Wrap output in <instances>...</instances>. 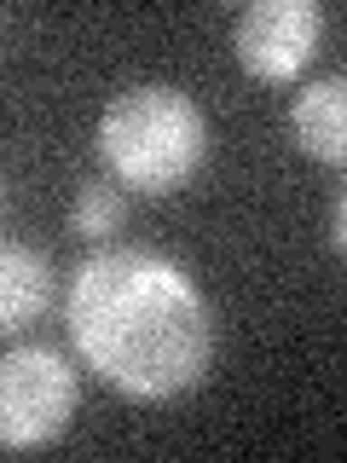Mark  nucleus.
<instances>
[{
	"label": "nucleus",
	"mask_w": 347,
	"mask_h": 463,
	"mask_svg": "<svg viewBox=\"0 0 347 463\" xmlns=\"http://www.w3.org/2000/svg\"><path fill=\"white\" fill-rule=\"evenodd\" d=\"M70 336L110 388L168 400L214 359V313L174 260L151 250H98L70 279Z\"/></svg>",
	"instance_id": "obj_1"
},
{
	"label": "nucleus",
	"mask_w": 347,
	"mask_h": 463,
	"mask_svg": "<svg viewBox=\"0 0 347 463\" xmlns=\"http://www.w3.org/2000/svg\"><path fill=\"white\" fill-rule=\"evenodd\" d=\"M98 156L134 192H180L209 156V122L180 87H134L98 116Z\"/></svg>",
	"instance_id": "obj_2"
},
{
	"label": "nucleus",
	"mask_w": 347,
	"mask_h": 463,
	"mask_svg": "<svg viewBox=\"0 0 347 463\" xmlns=\"http://www.w3.org/2000/svg\"><path fill=\"white\" fill-rule=\"evenodd\" d=\"M76 411V371L52 347H18L0 365V440L6 452H35L64 434Z\"/></svg>",
	"instance_id": "obj_3"
},
{
	"label": "nucleus",
	"mask_w": 347,
	"mask_h": 463,
	"mask_svg": "<svg viewBox=\"0 0 347 463\" xmlns=\"http://www.w3.org/2000/svg\"><path fill=\"white\" fill-rule=\"evenodd\" d=\"M238 64L260 81H289L318 47V6L313 0H255L238 12Z\"/></svg>",
	"instance_id": "obj_4"
},
{
	"label": "nucleus",
	"mask_w": 347,
	"mask_h": 463,
	"mask_svg": "<svg viewBox=\"0 0 347 463\" xmlns=\"http://www.w3.org/2000/svg\"><path fill=\"white\" fill-rule=\"evenodd\" d=\"M289 122H295L301 151L324 156V163H347V76H324L301 87Z\"/></svg>",
	"instance_id": "obj_5"
},
{
	"label": "nucleus",
	"mask_w": 347,
	"mask_h": 463,
	"mask_svg": "<svg viewBox=\"0 0 347 463\" xmlns=\"http://www.w3.org/2000/svg\"><path fill=\"white\" fill-rule=\"evenodd\" d=\"M47 296H52L47 255H35L29 243L12 238L0 250V330H23L29 318L47 307Z\"/></svg>",
	"instance_id": "obj_6"
},
{
	"label": "nucleus",
	"mask_w": 347,
	"mask_h": 463,
	"mask_svg": "<svg viewBox=\"0 0 347 463\" xmlns=\"http://www.w3.org/2000/svg\"><path fill=\"white\" fill-rule=\"evenodd\" d=\"M122 221H127V203H122V192H116V185H105V180L81 185L76 203H70V226H76L81 238H110Z\"/></svg>",
	"instance_id": "obj_7"
},
{
	"label": "nucleus",
	"mask_w": 347,
	"mask_h": 463,
	"mask_svg": "<svg viewBox=\"0 0 347 463\" xmlns=\"http://www.w3.org/2000/svg\"><path fill=\"white\" fill-rule=\"evenodd\" d=\"M336 250L347 255V192H342V203H336Z\"/></svg>",
	"instance_id": "obj_8"
}]
</instances>
